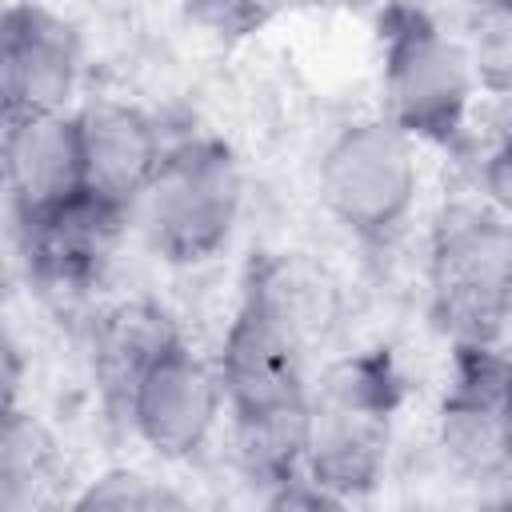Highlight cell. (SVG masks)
<instances>
[{"label": "cell", "instance_id": "obj_1", "mask_svg": "<svg viewBox=\"0 0 512 512\" xmlns=\"http://www.w3.org/2000/svg\"><path fill=\"white\" fill-rule=\"evenodd\" d=\"M216 372L244 476L264 492L300 480L312 420L308 352H300L256 304L240 296L216 356Z\"/></svg>", "mask_w": 512, "mask_h": 512}, {"label": "cell", "instance_id": "obj_2", "mask_svg": "<svg viewBox=\"0 0 512 512\" xmlns=\"http://www.w3.org/2000/svg\"><path fill=\"white\" fill-rule=\"evenodd\" d=\"M400 404L404 372L392 348H364L328 364L312 384L304 476L336 504L368 496L384 476Z\"/></svg>", "mask_w": 512, "mask_h": 512}, {"label": "cell", "instance_id": "obj_3", "mask_svg": "<svg viewBox=\"0 0 512 512\" xmlns=\"http://www.w3.org/2000/svg\"><path fill=\"white\" fill-rule=\"evenodd\" d=\"M376 36L384 116L416 144L460 152L476 96L464 40L420 0H384L376 8Z\"/></svg>", "mask_w": 512, "mask_h": 512}, {"label": "cell", "instance_id": "obj_4", "mask_svg": "<svg viewBox=\"0 0 512 512\" xmlns=\"http://www.w3.org/2000/svg\"><path fill=\"white\" fill-rule=\"evenodd\" d=\"M428 316L452 344H500L512 320V216L452 204L428 236Z\"/></svg>", "mask_w": 512, "mask_h": 512}, {"label": "cell", "instance_id": "obj_5", "mask_svg": "<svg viewBox=\"0 0 512 512\" xmlns=\"http://www.w3.org/2000/svg\"><path fill=\"white\" fill-rule=\"evenodd\" d=\"M240 204L244 176L236 152L216 136H184L168 144L132 220L164 264L196 268L228 244Z\"/></svg>", "mask_w": 512, "mask_h": 512}, {"label": "cell", "instance_id": "obj_6", "mask_svg": "<svg viewBox=\"0 0 512 512\" xmlns=\"http://www.w3.org/2000/svg\"><path fill=\"white\" fill-rule=\"evenodd\" d=\"M316 188L324 212L352 240L368 248H388L416 208V140L388 116L352 120L324 144Z\"/></svg>", "mask_w": 512, "mask_h": 512}, {"label": "cell", "instance_id": "obj_7", "mask_svg": "<svg viewBox=\"0 0 512 512\" xmlns=\"http://www.w3.org/2000/svg\"><path fill=\"white\" fill-rule=\"evenodd\" d=\"M436 440L460 476L512 480V356L500 344H452Z\"/></svg>", "mask_w": 512, "mask_h": 512}, {"label": "cell", "instance_id": "obj_8", "mask_svg": "<svg viewBox=\"0 0 512 512\" xmlns=\"http://www.w3.org/2000/svg\"><path fill=\"white\" fill-rule=\"evenodd\" d=\"M224 408L216 364L200 360L184 336H172L140 372L124 420L160 460H192L212 440Z\"/></svg>", "mask_w": 512, "mask_h": 512}, {"label": "cell", "instance_id": "obj_9", "mask_svg": "<svg viewBox=\"0 0 512 512\" xmlns=\"http://www.w3.org/2000/svg\"><path fill=\"white\" fill-rule=\"evenodd\" d=\"M80 84V36L40 4H12L0 24L4 116L68 112Z\"/></svg>", "mask_w": 512, "mask_h": 512}, {"label": "cell", "instance_id": "obj_10", "mask_svg": "<svg viewBox=\"0 0 512 512\" xmlns=\"http://www.w3.org/2000/svg\"><path fill=\"white\" fill-rule=\"evenodd\" d=\"M128 220H132L128 212H120L116 204H108L84 188L80 196L56 204L52 212H44L28 224H16L28 276L44 292L92 288L104 276Z\"/></svg>", "mask_w": 512, "mask_h": 512}, {"label": "cell", "instance_id": "obj_11", "mask_svg": "<svg viewBox=\"0 0 512 512\" xmlns=\"http://www.w3.org/2000/svg\"><path fill=\"white\" fill-rule=\"evenodd\" d=\"M0 156H4V188L16 224L36 220L88 188L76 112L4 116Z\"/></svg>", "mask_w": 512, "mask_h": 512}, {"label": "cell", "instance_id": "obj_12", "mask_svg": "<svg viewBox=\"0 0 512 512\" xmlns=\"http://www.w3.org/2000/svg\"><path fill=\"white\" fill-rule=\"evenodd\" d=\"M84 144V180L88 192L136 216L140 196L148 192L168 144L160 124L124 100H92L76 112Z\"/></svg>", "mask_w": 512, "mask_h": 512}, {"label": "cell", "instance_id": "obj_13", "mask_svg": "<svg viewBox=\"0 0 512 512\" xmlns=\"http://www.w3.org/2000/svg\"><path fill=\"white\" fill-rule=\"evenodd\" d=\"M240 296L256 304L300 352L324 344L340 320V292L332 276L296 252H256L244 268Z\"/></svg>", "mask_w": 512, "mask_h": 512}, {"label": "cell", "instance_id": "obj_14", "mask_svg": "<svg viewBox=\"0 0 512 512\" xmlns=\"http://www.w3.org/2000/svg\"><path fill=\"white\" fill-rule=\"evenodd\" d=\"M180 336L172 316L152 300H124L108 308L92 328V376L104 392V404L124 416V404L140 380V372L156 360V352Z\"/></svg>", "mask_w": 512, "mask_h": 512}, {"label": "cell", "instance_id": "obj_15", "mask_svg": "<svg viewBox=\"0 0 512 512\" xmlns=\"http://www.w3.org/2000/svg\"><path fill=\"white\" fill-rule=\"evenodd\" d=\"M60 476V452L52 432L36 420V412L16 408L4 400V428H0V508L28 512L44 500V492Z\"/></svg>", "mask_w": 512, "mask_h": 512}, {"label": "cell", "instance_id": "obj_16", "mask_svg": "<svg viewBox=\"0 0 512 512\" xmlns=\"http://www.w3.org/2000/svg\"><path fill=\"white\" fill-rule=\"evenodd\" d=\"M460 40H464L476 88L512 100V0L468 4Z\"/></svg>", "mask_w": 512, "mask_h": 512}, {"label": "cell", "instance_id": "obj_17", "mask_svg": "<svg viewBox=\"0 0 512 512\" xmlns=\"http://www.w3.org/2000/svg\"><path fill=\"white\" fill-rule=\"evenodd\" d=\"M188 496L176 492L164 480H152L148 472L136 468H108L96 480H88L76 496L72 508H128V512H164V508H184Z\"/></svg>", "mask_w": 512, "mask_h": 512}, {"label": "cell", "instance_id": "obj_18", "mask_svg": "<svg viewBox=\"0 0 512 512\" xmlns=\"http://www.w3.org/2000/svg\"><path fill=\"white\" fill-rule=\"evenodd\" d=\"M288 0H180V12L192 28L216 40H244L256 36Z\"/></svg>", "mask_w": 512, "mask_h": 512}, {"label": "cell", "instance_id": "obj_19", "mask_svg": "<svg viewBox=\"0 0 512 512\" xmlns=\"http://www.w3.org/2000/svg\"><path fill=\"white\" fill-rule=\"evenodd\" d=\"M480 184L488 192V200L512 216V120L504 124V132L496 136V144L488 148L484 164H480Z\"/></svg>", "mask_w": 512, "mask_h": 512}, {"label": "cell", "instance_id": "obj_20", "mask_svg": "<svg viewBox=\"0 0 512 512\" xmlns=\"http://www.w3.org/2000/svg\"><path fill=\"white\" fill-rule=\"evenodd\" d=\"M312 4H340V8H364V4H376V0H312Z\"/></svg>", "mask_w": 512, "mask_h": 512}, {"label": "cell", "instance_id": "obj_21", "mask_svg": "<svg viewBox=\"0 0 512 512\" xmlns=\"http://www.w3.org/2000/svg\"><path fill=\"white\" fill-rule=\"evenodd\" d=\"M468 4H476V0H468Z\"/></svg>", "mask_w": 512, "mask_h": 512}]
</instances>
